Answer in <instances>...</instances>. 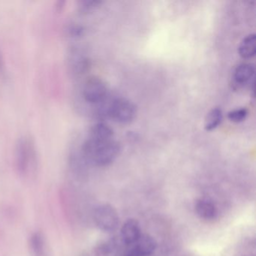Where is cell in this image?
<instances>
[{
  "label": "cell",
  "mask_w": 256,
  "mask_h": 256,
  "mask_svg": "<svg viewBox=\"0 0 256 256\" xmlns=\"http://www.w3.org/2000/svg\"><path fill=\"white\" fill-rule=\"evenodd\" d=\"M120 152V146L114 139L96 140L88 137L80 150V154L88 164L100 168L110 166Z\"/></svg>",
  "instance_id": "cell-1"
},
{
  "label": "cell",
  "mask_w": 256,
  "mask_h": 256,
  "mask_svg": "<svg viewBox=\"0 0 256 256\" xmlns=\"http://www.w3.org/2000/svg\"><path fill=\"white\" fill-rule=\"evenodd\" d=\"M14 168L22 178L35 176L38 170V156L35 140L25 134L18 138L14 146Z\"/></svg>",
  "instance_id": "cell-2"
},
{
  "label": "cell",
  "mask_w": 256,
  "mask_h": 256,
  "mask_svg": "<svg viewBox=\"0 0 256 256\" xmlns=\"http://www.w3.org/2000/svg\"><path fill=\"white\" fill-rule=\"evenodd\" d=\"M92 216L94 224L102 232H114L119 226V216L116 209L108 204L96 206Z\"/></svg>",
  "instance_id": "cell-3"
},
{
  "label": "cell",
  "mask_w": 256,
  "mask_h": 256,
  "mask_svg": "<svg viewBox=\"0 0 256 256\" xmlns=\"http://www.w3.org/2000/svg\"><path fill=\"white\" fill-rule=\"evenodd\" d=\"M106 113L116 122L130 124L136 116V108L132 102L126 98H116L109 103Z\"/></svg>",
  "instance_id": "cell-4"
},
{
  "label": "cell",
  "mask_w": 256,
  "mask_h": 256,
  "mask_svg": "<svg viewBox=\"0 0 256 256\" xmlns=\"http://www.w3.org/2000/svg\"><path fill=\"white\" fill-rule=\"evenodd\" d=\"M82 96L86 102L100 104L104 102L108 96L106 83L100 78L91 76L86 79L82 90Z\"/></svg>",
  "instance_id": "cell-5"
},
{
  "label": "cell",
  "mask_w": 256,
  "mask_h": 256,
  "mask_svg": "<svg viewBox=\"0 0 256 256\" xmlns=\"http://www.w3.org/2000/svg\"><path fill=\"white\" fill-rule=\"evenodd\" d=\"M66 66L68 72L77 76L86 72L89 67V60L80 48L72 46L66 54Z\"/></svg>",
  "instance_id": "cell-6"
},
{
  "label": "cell",
  "mask_w": 256,
  "mask_h": 256,
  "mask_svg": "<svg viewBox=\"0 0 256 256\" xmlns=\"http://www.w3.org/2000/svg\"><path fill=\"white\" fill-rule=\"evenodd\" d=\"M120 234L122 242L126 245L131 246L136 244L142 234L140 224L138 220L128 218L126 221L121 228Z\"/></svg>",
  "instance_id": "cell-7"
},
{
  "label": "cell",
  "mask_w": 256,
  "mask_h": 256,
  "mask_svg": "<svg viewBox=\"0 0 256 256\" xmlns=\"http://www.w3.org/2000/svg\"><path fill=\"white\" fill-rule=\"evenodd\" d=\"M31 256H48L47 242L41 232H32L28 240Z\"/></svg>",
  "instance_id": "cell-8"
},
{
  "label": "cell",
  "mask_w": 256,
  "mask_h": 256,
  "mask_svg": "<svg viewBox=\"0 0 256 256\" xmlns=\"http://www.w3.org/2000/svg\"><path fill=\"white\" fill-rule=\"evenodd\" d=\"M254 66L252 64H240L234 72V83L239 86H244L254 80Z\"/></svg>",
  "instance_id": "cell-9"
},
{
  "label": "cell",
  "mask_w": 256,
  "mask_h": 256,
  "mask_svg": "<svg viewBox=\"0 0 256 256\" xmlns=\"http://www.w3.org/2000/svg\"><path fill=\"white\" fill-rule=\"evenodd\" d=\"M194 210L199 218L206 221H212L218 216V210L214 204L206 199L198 200L194 204Z\"/></svg>",
  "instance_id": "cell-10"
},
{
  "label": "cell",
  "mask_w": 256,
  "mask_h": 256,
  "mask_svg": "<svg viewBox=\"0 0 256 256\" xmlns=\"http://www.w3.org/2000/svg\"><path fill=\"white\" fill-rule=\"evenodd\" d=\"M86 161L84 160L82 154L78 155L76 152H72L68 156V166L70 172L76 179H82L85 176L84 166Z\"/></svg>",
  "instance_id": "cell-11"
},
{
  "label": "cell",
  "mask_w": 256,
  "mask_h": 256,
  "mask_svg": "<svg viewBox=\"0 0 256 256\" xmlns=\"http://www.w3.org/2000/svg\"><path fill=\"white\" fill-rule=\"evenodd\" d=\"M157 247V242L156 240L150 235L142 234V236L134 244L133 248L137 250L139 253L144 256H148L152 254Z\"/></svg>",
  "instance_id": "cell-12"
},
{
  "label": "cell",
  "mask_w": 256,
  "mask_h": 256,
  "mask_svg": "<svg viewBox=\"0 0 256 256\" xmlns=\"http://www.w3.org/2000/svg\"><path fill=\"white\" fill-rule=\"evenodd\" d=\"M238 53L244 59H251L256 54V37L250 34L244 38L238 48Z\"/></svg>",
  "instance_id": "cell-13"
},
{
  "label": "cell",
  "mask_w": 256,
  "mask_h": 256,
  "mask_svg": "<svg viewBox=\"0 0 256 256\" xmlns=\"http://www.w3.org/2000/svg\"><path fill=\"white\" fill-rule=\"evenodd\" d=\"M88 138L96 140H110L114 138L113 130L104 122H98L91 127Z\"/></svg>",
  "instance_id": "cell-14"
},
{
  "label": "cell",
  "mask_w": 256,
  "mask_h": 256,
  "mask_svg": "<svg viewBox=\"0 0 256 256\" xmlns=\"http://www.w3.org/2000/svg\"><path fill=\"white\" fill-rule=\"evenodd\" d=\"M222 121V112L220 108H214L206 115L205 120V130L212 131L216 128Z\"/></svg>",
  "instance_id": "cell-15"
},
{
  "label": "cell",
  "mask_w": 256,
  "mask_h": 256,
  "mask_svg": "<svg viewBox=\"0 0 256 256\" xmlns=\"http://www.w3.org/2000/svg\"><path fill=\"white\" fill-rule=\"evenodd\" d=\"M84 31V30L83 26L74 23L68 24L64 30L66 35L68 37H71V38H78V37L82 36L83 35Z\"/></svg>",
  "instance_id": "cell-16"
},
{
  "label": "cell",
  "mask_w": 256,
  "mask_h": 256,
  "mask_svg": "<svg viewBox=\"0 0 256 256\" xmlns=\"http://www.w3.org/2000/svg\"><path fill=\"white\" fill-rule=\"evenodd\" d=\"M247 115H248V110L245 108H242L236 109L229 112L228 114V118L232 122H240L246 118Z\"/></svg>",
  "instance_id": "cell-17"
},
{
  "label": "cell",
  "mask_w": 256,
  "mask_h": 256,
  "mask_svg": "<svg viewBox=\"0 0 256 256\" xmlns=\"http://www.w3.org/2000/svg\"><path fill=\"white\" fill-rule=\"evenodd\" d=\"M102 4V2L98 0H83L79 2L78 10L82 13H88L100 6Z\"/></svg>",
  "instance_id": "cell-18"
},
{
  "label": "cell",
  "mask_w": 256,
  "mask_h": 256,
  "mask_svg": "<svg viewBox=\"0 0 256 256\" xmlns=\"http://www.w3.org/2000/svg\"><path fill=\"white\" fill-rule=\"evenodd\" d=\"M6 74V65L5 58L2 50L0 49V80L5 78Z\"/></svg>",
  "instance_id": "cell-19"
},
{
  "label": "cell",
  "mask_w": 256,
  "mask_h": 256,
  "mask_svg": "<svg viewBox=\"0 0 256 256\" xmlns=\"http://www.w3.org/2000/svg\"><path fill=\"white\" fill-rule=\"evenodd\" d=\"M64 4H65V2H61V1H59V2H58V4H56V10H59V11H60V10H62V8H64Z\"/></svg>",
  "instance_id": "cell-20"
}]
</instances>
